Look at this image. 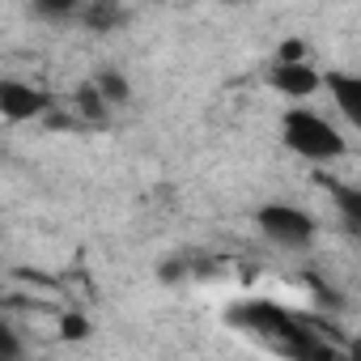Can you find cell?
I'll list each match as a JSON object with an SVG mask.
<instances>
[{
	"mask_svg": "<svg viewBox=\"0 0 361 361\" xmlns=\"http://www.w3.org/2000/svg\"><path fill=\"white\" fill-rule=\"evenodd\" d=\"M243 336L259 340L264 348L281 353V357H293V361H331L336 357V344H327L319 336V327H310L302 314L285 310L281 302H268V298H251V302H238L230 306L226 314Z\"/></svg>",
	"mask_w": 361,
	"mask_h": 361,
	"instance_id": "cell-1",
	"label": "cell"
},
{
	"mask_svg": "<svg viewBox=\"0 0 361 361\" xmlns=\"http://www.w3.org/2000/svg\"><path fill=\"white\" fill-rule=\"evenodd\" d=\"M281 145H285L293 157L310 161V166H327V161H340V157L348 153L344 132H340L327 115H319V111H310V106H289V111L281 115Z\"/></svg>",
	"mask_w": 361,
	"mask_h": 361,
	"instance_id": "cell-2",
	"label": "cell"
},
{
	"mask_svg": "<svg viewBox=\"0 0 361 361\" xmlns=\"http://www.w3.org/2000/svg\"><path fill=\"white\" fill-rule=\"evenodd\" d=\"M255 226L259 234L281 247V251H310L314 238H319V217L306 213L302 204H285V200H272L255 213Z\"/></svg>",
	"mask_w": 361,
	"mask_h": 361,
	"instance_id": "cell-3",
	"label": "cell"
},
{
	"mask_svg": "<svg viewBox=\"0 0 361 361\" xmlns=\"http://www.w3.org/2000/svg\"><path fill=\"white\" fill-rule=\"evenodd\" d=\"M56 111V98L30 81H18V77H5L0 81V115L9 123H30V119H47Z\"/></svg>",
	"mask_w": 361,
	"mask_h": 361,
	"instance_id": "cell-4",
	"label": "cell"
},
{
	"mask_svg": "<svg viewBox=\"0 0 361 361\" xmlns=\"http://www.w3.org/2000/svg\"><path fill=\"white\" fill-rule=\"evenodd\" d=\"M268 85L293 102H306L310 94L327 90V73H319L310 60H272L268 68Z\"/></svg>",
	"mask_w": 361,
	"mask_h": 361,
	"instance_id": "cell-5",
	"label": "cell"
},
{
	"mask_svg": "<svg viewBox=\"0 0 361 361\" xmlns=\"http://www.w3.org/2000/svg\"><path fill=\"white\" fill-rule=\"evenodd\" d=\"M132 22V13H128V5L123 0H85V9H81V30H90V35H119L123 26Z\"/></svg>",
	"mask_w": 361,
	"mask_h": 361,
	"instance_id": "cell-6",
	"label": "cell"
},
{
	"mask_svg": "<svg viewBox=\"0 0 361 361\" xmlns=\"http://www.w3.org/2000/svg\"><path fill=\"white\" fill-rule=\"evenodd\" d=\"M327 90H331L336 111L361 136V73H327Z\"/></svg>",
	"mask_w": 361,
	"mask_h": 361,
	"instance_id": "cell-7",
	"label": "cell"
},
{
	"mask_svg": "<svg viewBox=\"0 0 361 361\" xmlns=\"http://www.w3.org/2000/svg\"><path fill=\"white\" fill-rule=\"evenodd\" d=\"M26 9L43 26H77L85 0H26Z\"/></svg>",
	"mask_w": 361,
	"mask_h": 361,
	"instance_id": "cell-8",
	"label": "cell"
},
{
	"mask_svg": "<svg viewBox=\"0 0 361 361\" xmlns=\"http://www.w3.org/2000/svg\"><path fill=\"white\" fill-rule=\"evenodd\" d=\"M331 204L340 213L344 234L361 243V188L357 183H331Z\"/></svg>",
	"mask_w": 361,
	"mask_h": 361,
	"instance_id": "cell-9",
	"label": "cell"
},
{
	"mask_svg": "<svg viewBox=\"0 0 361 361\" xmlns=\"http://www.w3.org/2000/svg\"><path fill=\"white\" fill-rule=\"evenodd\" d=\"M73 111H77L81 123H106L115 106L106 102V94H102L94 81H81V85L73 90Z\"/></svg>",
	"mask_w": 361,
	"mask_h": 361,
	"instance_id": "cell-10",
	"label": "cell"
},
{
	"mask_svg": "<svg viewBox=\"0 0 361 361\" xmlns=\"http://www.w3.org/2000/svg\"><path fill=\"white\" fill-rule=\"evenodd\" d=\"M94 85L106 94L111 106H128V102H132V81H128L119 68H102V73H94Z\"/></svg>",
	"mask_w": 361,
	"mask_h": 361,
	"instance_id": "cell-11",
	"label": "cell"
},
{
	"mask_svg": "<svg viewBox=\"0 0 361 361\" xmlns=\"http://www.w3.org/2000/svg\"><path fill=\"white\" fill-rule=\"evenodd\" d=\"M22 340H18V331L9 327V323H0V361H22Z\"/></svg>",
	"mask_w": 361,
	"mask_h": 361,
	"instance_id": "cell-12",
	"label": "cell"
},
{
	"mask_svg": "<svg viewBox=\"0 0 361 361\" xmlns=\"http://www.w3.org/2000/svg\"><path fill=\"white\" fill-rule=\"evenodd\" d=\"M157 276H161L166 285H178V281H188V276H192V264H188V259H178V255H174V259H166V264L157 268Z\"/></svg>",
	"mask_w": 361,
	"mask_h": 361,
	"instance_id": "cell-13",
	"label": "cell"
},
{
	"mask_svg": "<svg viewBox=\"0 0 361 361\" xmlns=\"http://www.w3.org/2000/svg\"><path fill=\"white\" fill-rule=\"evenodd\" d=\"M272 60H310V47L302 43V39H285L281 47H276V56Z\"/></svg>",
	"mask_w": 361,
	"mask_h": 361,
	"instance_id": "cell-14",
	"label": "cell"
},
{
	"mask_svg": "<svg viewBox=\"0 0 361 361\" xmlns=\"http://www.w3.org/2000/svg\"><path fill=\"white\" fill-rule=\"evenodd\" d=\"M60 331H64L68 340H85V336H90V323H85V314H64V319H60Z\"/></svg>",
	"mask_w": 361,
	"mask_h": 361,
	"instance_id": "cell-15",
	"label": "cell"
}]
</instances>
